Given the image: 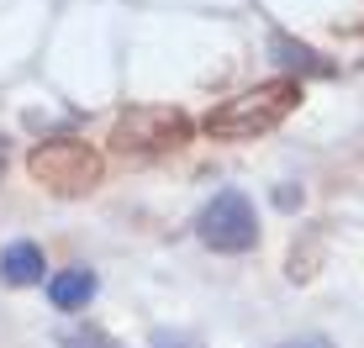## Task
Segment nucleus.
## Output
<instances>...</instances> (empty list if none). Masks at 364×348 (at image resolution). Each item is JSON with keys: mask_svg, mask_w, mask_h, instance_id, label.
<instances>
[{"mask_svg": "<svg viewBox=\"0 0 364 348\" xmlns=\"http://www.w3.org/2000/svg\"><path fill=\"white\" fill-rule=\"evenodd\" d=\"M296 101H301L296 80H264V85H254V90L222 101L217 111H206L200 127H206V138H217V143H243V138H259V132L280 127V121L296 111Z\"/></svg>", "mask_w": 364, "mask_h": 348, "instance_id": "1", "label": "nucleus"}, {"mask_svg": "<svg viewBox=\"0 0 364 348\" xmlns=\"http://www.w3.org/2000/svg\"><path fill=\"white\" fill-rule=\"evenodd\" d=\"M27 174L53 195H90L100 185V153L80 138H43L27 153Z\"/></svg>", "mask_w": 364, "mask_h": 348, "instance_id": "2", "label": "nucleus"}, {"mask_svg": "<svg viewBox=\"0 0 364 348\" xmlns=\"http://www.w3.org/2000/svg\"><path fill=\"white\" fill-rule=\"evenodd\" d=\"M111 143H117V153H132V158L174 153V148L191 143V116L180 106H132L127 116H117Z\"/></svg>", "mask_w": 364, "mask_h": 348, "instance_id": "3", "label": "nucleus"}, {"mask_svg": "<svg viewBox=\"0 0 364 348\" xmlns=\"http://www.w3.org/2000/svg\"><path fill=\"white\" fill-rule=\"evenodd\" d=\"M196 232L211 254H248L259 243V222H254V201L243 190H217L196 217Z\"/></svg>", "mask_w": 364, "mask_h": 348, "instance_id": "4", "label": "nucleus"}, {"mask_svg": "<svg viewBox=\"0 0 364 348\" xmlns=\"http://www.w3.org/2000/svg\"><path fill=\"white\" fill-rule=\"evenodd\" d=\"M48 301H53L58 312H85V306L95 301V269H85V264L58 269V275L48 280Z\"/></svg>", "mask_w": 364, "mask_h": 348, "instance_id": "5", "label": "nucleus"}, {"mask_svg": "<svg viewBox=\"0 0 364 348\" xmlns=\"http://www.w3.org/2000/svg\"><path fill=\"white\" fill-rule=\"evenodd\" d=\"M43 269H48V259H43V248L37 243H11L6 254H0V280L6 285H43Z\"/></svg>", "mask_w": 364, "mask_h": 348, "instance_id": "6", "label": "nucleus"}, {"mask_svg": "<svg viewBox=\"0 0 364 348\" xmlns=\"http://www.w3.org/2000/svg\"><path fill=\"white\" fill-rule=\"evenodd\" d=\"M269 43H274V53H280V64H291L296 74H328V64H322V58L311 53L306 43H291V37H285V32H274Z\"/></svg>", "mask_w": 364, "mask_h": 348, "instance_id": "7", "label": "nucleus"}, {"mask_svg": "<svg viewBox=\"0 0 364 348\" xmlns=\"http://www.w3.org/2000/svg\"><path fill=\"white\" fill-rule=\"evenodd\" d=\"M58 348H122V343L111 338V332H100V327L85 322V327H64L58 332Z\"/></svg>", "mask_w": 364, "mask_h": 348, "instance_id": "8", "label": "nucleus"}, {"mask_svg": "<svg viewBox=\"0 0 364 348\" xmlns=\"http://www.w3.org/2000/svg\"><path fill=\"white\" fill-rule=\"evenodd\" d=\"M148 348H200L196 338H185V332H154V343Z\"/></svg>", "mask_w": 364, "mask_h": 348, "instance_id": "9", "label": "nucleus"}, {"mask_svg": "<svg viewBox=\"0 0 364 348\" xmlns=\"http://www.w3.org/2000/svg\"><path fill=\"white\" fill-rule=\"evenodd\" d=\"M274 206H280V211H296V206H301V190H291V185H280V190H274Z\"/></svg>", "mask_w": 364, "mask_h": 348, "instance_id": "10", "label": "nucleus"}, {"mask_svg": "<svg viewBox=\"0 0 364 348\" xmlns=\"http://www.w3.org/2000/svg\"><path fill=\"white\" fill-rule=\"evenodd\" d=\"M280 348H333L328 338H291V343H280Z\"/></svg>", "mask_w": 364, "mask_h": 348, "instance_id": "11", "label": "nucleus"}]
</instances>
